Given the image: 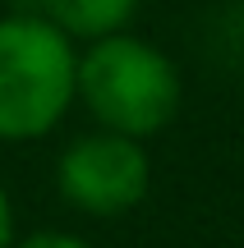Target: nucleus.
I'll return each instance as SVG.
<instances>
[{"mask_svg": "<svg viewBox=\"0 0 244 248\" xmlns=\"http://www.w3.org/2000/svg\"><path fill=\"white\" fill-rule=\"evenodd\" d=\"M138 0H46L42 14L60 28L65 37H79V42H97V37L125 32L129 18H134Z\"/></svg>", "mask_w": 244, "mask_h": 248, "instance_id": "obj_4", "label": "nucleus"}, {"mask_svg": "<svg viewBox=\"0 0 244 248\" xmlns=\"http://www.w3.org/2000/svg\"><path fill=\"white\" fill-rule=\"evenodd\" d=\"M79 101L97 120V129L152 138L180 115L184 78L162 46L111 32L88 42V51L79 55Z\"/></svg>", "mask_w": 244, "mask_h": 248, "instance_id": "obj_1", "label": "nucleus"}, {"mask_svg": "<svg viewBox=\"0 0 244 248\" xmlns=\"http://www.w3.org/2000/svg\"><path fill=\"white\" fill-rule=\"evenodd\" d=\"M79 101V51L42 14L0 18V142L46 138Z\"/></svg>", "mask_w": 244, "mask_h": 248, "instance_id": "obj_2", "label": "nucleus"}, {"mask_svg": "<svg viewBox=\"0 0 244 248\" xmlns=\"http://www.w3.org/2000/svg\"><path fill=\"white\" fill-rule=\"evenodd\" d=\"M9 244H14V202L0 184V248H9Z\"/></svg>", "mask_w": 244, "mask_h": 248, "instance_id": "obj_6", "label": "nucleus"}, {"mask_svg": "<svg viewBox=\"0 0 244 248\" xmlns=\"http://www.w3.org/2000/svg\"><path fill=\"white\" fill-rule=\"evenodd\" d=\"M9 248H92V244L79 239V234H69V230H37V234H28V239H14Z\"/></svg>", "mask_w": 244, "mask_h": 248, "instance_id": "obj_5", "label": "nucleus"}, {"mask_svg": "<svg viewBox=\"0 0 244 248\" xmlns=\"http://www.w3.org/2000/svg\"><path fill=\"white\" fill-rule=\"evenodd\" d=\"M55 188L83 216H125L152 188V156L143 138L97 129L74 138L55 161Z\"/></svg>", "mask_w": 244, "mask_h": 248, "instance_id": "obj_3", "label": "nucleus"}]
</instances>
